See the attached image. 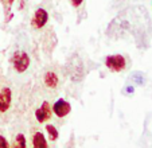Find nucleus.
<instances>
[{"instance_id": "5", "label": "nucleus", "mask_w": 152, "mask_h": 148, "mask_svg": "<svg viewBox=\"0 0 152 148\" xmlns=\"http://www.w3.org/2000/svg\"><path fill=\"white\" fill-rule=\"evenodd\" d=\"M12 100V92L10 88H3L0 90V112L4 113L10 109Z\"/></svg>"}, {"instance_id": "8", "label": "nucleus", "mask_w": 152, "mask_h": 148, "mask_svg": "<svg viewBox=\"0 0 152 148\" xmlns=\"http://www.w3.org/2000/svg\"><path fill=\"white\" fill-rule=\"evenodd\" d=\"M31 143L32 147L35 148H47V141L45 139V135L40 132H35L31 137Z\"/></svg>"}, {"instance_id": "11", "label": "nucleus", "mask_w": 152, "mask_h": 148, "mask_svg": "<svg viewBox=\"0 0 152 148\" xmlns=\"http://www.w3.org/2000/svg\"><path fill=\"white\" fill-rule=\"evenodd\" d=\"M132 80L135 81V84H137V85H144V77L141 75V73H135L132 75Z\"/></svg>"}, {"instance_id": "13", "label": "nucleus", "mask_w": 152, "mask_h": 148, "mask_svg": "<svg viewBox=\"0 0 152 148\" xmlns=\"http://www.w3.org/2000/svg\"><path fill=\"white\" fill-rule=\"evenodd\" d=\"M70 3H72V6L74 7V8H78V7L83 3V0H70Z\"/></svg>"}, {"instance_id": "3", "label": "nucleus", "mask_w": 152, "mask_h": 148, "mask_svg": "<svg viewBox=\"0 0 152 148\" xmlns=\"http://www.w3.org/2000/svg\"><path fill=\"white\" fill-rule=\"evenodd\" d=\"M47 20H49V14L45 8H38L32 16V27L37 30H40L46 26Z\"/></svg>"}, {"instance_id": "15", "label": "nucleus", "mask_w": 152, "mask_h": 148, "mask_svg": "<svg viewBox=\"0 0 152 148\" xmlns=\"http://www.w3.org/2000/svg\"><path fill=\"white\" fill-rule=\"evenodd\" d=\"M14 1H15V0H8V3H10V4H12Z\"/></svg>"}, {"instance_id": "2", "label": "nucleus", "mask_w": 152, "mask_h": 148, "mask_svg": "<svg viewBox=\"0 0 152 148\" xmlns=\"http://www.w3.org/2000/svg\"><path fill=\"white\" fill-rule=\"evenodd\" d=\"M12 65L15 71L18 73H24L30 66V57L26 51H16L12 57Z\"/></svg>"}, {"instance_id": "6", "label": "nucleus", "mask_w": 152, "mask_h": 148, "mask_svg": "<svg viewBox=\"0 0 152 148\" xmlns=\"http://www.w3.org/2000/svg\"><path fill=\"white\" fill-rule=\"evenodd\" d=\"M50 116H51L50 104L45 101V103L42 104V106H40L39 109H37V112H35V117H37L38 122H45L50 119Z\"/></svg>"}, {"instance_id": "14", "label": "nucleus", "mask_w": 152, "mask_h": 148, "mask_svg": "<svg viewBox=\"0 0 152 148\" xmlns=\"http://www.w3.org/2000/svg\"><path fill=\"white\" fill-rule=\"evenodd\" d=\"M133 92H135V88H133V86L128 85V86L125 88V93H128V94H133Z\"/></svg>"}, {"instance_id": "1", "label": "nucleus", "mask_w": 152, "mask_h": 148, "mask_svg": "<svg viewBox=\"0 0 152 148\" xmlns=\"http://www.w3.org/2000/svg\"><path fill=\"white\" fill-rule=\"evenodd\" d=\"M105 66L109 70L118 73V71H123L126 67V59L124 55L121 54H115V55H109V57L105 58Z\"/></svg>"}, {"instance_id": "9", "label": "nucleus", "mask_w": 152, "mask_h": 148, "mask_svg": "<svg viewBox=\"0 0 152 148\" xmlns=\"http://www.w3.org/2000/svg\"><path fill=\"white\" fill-rule=\"evenodd\" d=\"M46 132H47V136H49V139L51 140V141H55V140L58 139V136H59L58 129L55 128L53 124H47L46 125Z\"/></svg>"}, {"instance_id": "10", "label": "nucleus", "mask_w": 152, "mask_h": 148, "mask_svg": "<svg viewBox=\"0 0 152 148\" xmlns=\"http://www.w3.org/2000/svg\"><path fill=\"white\" fill-rule=\"evenodd\" d=\"M16 145L20 147V148H26L27 143H26V137H24V135H22V133L16 135Z\"/></svg>"}, {"instance_id": "7", "label": "nucleus", "mask_w": 152, "mask_h": 148, "mask_svg": "<svg viewBox=\"0 0 152 148\" xmlns=\"http://www.w3.org/2000/svg\"><path fill=\"white\" fill-rule=\"evenodd\" d=\"M43 82H45V85L47 86V88L50 89H55L58 86V75L55 71L53 70H49L45 73V75H43Z\"/></svg>"}, {"instance_id": "4", "label": "nucleus", "mask_w": 152, "mask_h": 148, "mask_svg": "<svg viewBox=\"0 0 152 148\" xmlns=\"http://www.w3.org/2000/svg\"><path fill=\"white\" fill-rule=\"evenodd\" d=\"M70 111H72L70 104L66 100H63V98H59V100H57L53 104V112L55 113L57 117H66L70 113Z\"/></svg>"}, {"instance_id": "12", "label": "nucleus", "mask_w": 152, "mask_h": 148, "mask_svg": "<svg viewBox=\"0 0 152 148\" xmlns=\"http://www.w3.org/2000/svg\"><path fill=\"white\" fill-rule=\"evenodd\" d=\"M10 147V143L6 140V137L0 135V148H8Z\"/></svg>"}]
</instances>
